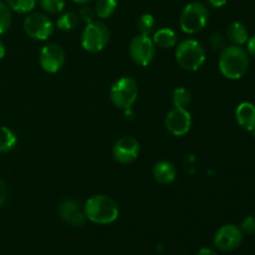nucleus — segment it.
<instances>
[{
  "instance_id": "nucleus-21",
  "label": "nucleus",
  "mask_w": 255,
  "mask_h": 255,
  "mask_svg": "<svg viewBox=\"0 0 255 255\" xmlns=\"http://www.w3.org/2000/svg\"><path fill=\"white\" fill-rule=\"evenodd\" d=\"M5 4L17 14H26L34 10L36 0H5Z\"/></svg>"
},
{
  "instance_id": "nucleus-18",
  "label": "nucleus",
  "mask_w": 255,
  "mask_h": 255,
  "mask_svg": "<svg viewBox=\"0 0 255 255\" xmlns=\"http://www.w3.org/2000/svg\"><path fill=\"white\" fill-rule=\"evenodd\" d=\"M17 137L10 128L0 126V152H9L16 146Z\"/></svg>"
},
{
  "instance_id": "nucleus-12",
  "label": "nucleus",
  "mask_w": 255,
  "mask_h": 255,
  "mask_svg": "<svg viewBox=\"0 0 255 255\" xmlns=\"http://www.w3.org/2000/svg\"><path fill=\"white\" fill-rule=\"evenodd\" d=\"M112 154L119 163H131L139 154L138 141L131 136L122 137L115 143L114 148H112Z\"/></svg>"
},
{
  "instance_id": "nucleus-6",
  "label": "nucleus",
  "mask_w": 255,
  "mask_h": 255,
  "mask_svg": "<svg viewBox=\"0 0 255 255\" xmlns=\"http://www.w3.org/2000/svg\"><path fill=\"white\" fill-rule=\"evenodd\" d=\"M110 41V30L102 21H92L82 31L81 45L86 51L99 52Z\"/></svg>"
},
{
  "instance_id": "nucleus-3",
  "label": "nucleus",
  "mask_w": 255,
  "mask_h": 255,
  "mask_svg": "<svg viewBox=\"0 0 255 255\" xmlns=\"http://www.w3.org/2000/svg\"><path fill=\"white\" fill-rule=\"evenodd\" d=\"M176 60L182 69L187 71H197L206 61V51L197 40H184L177 46Z\"/></svg>"
},
{
  "instance_id": "nucleus-10",
  "label": "nucleus",
  "mask_w": 255,
  "mask_h": 255,
  "mask_svg": "<svg viewBox=\"0 0 255 255\" xmlns=\"http://www.w3.org/2000/svg\"><path fill=\"white\" fill-rule=\"evenodd\" d=\"M40 66L50 74L60 71L65 64V52L57 44H47L41 49L39 55Z\"/></svg>"
},
{
  "instance_id": "nucleus-16",
  "label": "nucleus",
  "mask_w": 255,
  "mask_h": 255,
  "mask_svg": "<svg viewBox=\"0 0 255 255\" xmlns=\"http://www.w3.org/2000/svg\"><path fill=\"white\" fill-rule=\"evenodd\" d=\"M226 36L229 41L233 42L234 45H238V46H242V45L247 44L249 39V32L248 29L246 27V25L242 24L239 21H234L227 27Z\"/></svg>"
},
{
  "instance_id": "nucleus-32",
  "label": "nucleus",
  "mask_w": 255,
  "mask_h": 255,
  "mask_svg": "<svg viewBox=\"0 0 255 255\" xmlns=\"http://www.w3.org/2000/svg\"><path fill=\"white\" fill-rule=\"evenodd\" d=\"M197 255H218L213 249H209V248H202L199 249V252L197 253Z\"/></svg>"
},
{
  "instance_id": "nucleus-1",
  "label": "nucleus",
  "mask_w": 255,
  "mask_h": 255,
  "mask_svg": "<svg viewBox=\"0 0 255 255\" xmlns=\"http://www.w3.org/2000/svg\"><path fill=\"white\" fill-rule=\"evenodd\" d=\"M249 67V55L238 45L226 46L219 57V70L229 80H238L246 75Z\"/></svg>"
},
{
  "instance_id": "nucleus-8",
  "label": "nucleus",
  "mask_w": 255,
  "mask_h": 255,
  "mask_svg": "<svg viewBox=\"0 0 255 255\" xmlns=\"http://www.w3.org/2000/svg\"><path fill=\"white\" fill-rule=\"evenodd\" d=\"M129 55L139 66H148L156 55V45L147 35H137L129 44Z\"/></svg>"
},
{
  "instance_id": "nucleus-19",
  "label": "nucleus",
  "mask_w": 255,
  "mask_h": 255,
  "mask_svg": "<svg viewBox=\"0 0 255 255\" xmlns=\"http://www.w3.org/2000/svg\"><path fill=\"white\" fill-rule=\"evenodd\" d=\"M117 9V0H97L95 5V12L100 19H107Z\"/></svg>"
},
{
  "instance_id": "nucleus-28",
  "label": "nucleus",
  "mask_w": 255,
  "mask_h": 255,
  "mask_svg": "<svg viewBox=\"0 0 255 255\" xmlns=\"http://www.w3.org/2000/svg\"><path fill=\"white\" fill-rule=\"evenodd\" d=\"M95 15H96V12H95L94 9H91L90 6H84L80 10L79 17L86 24H90V22L95 21Z\"/></svg>"
},
{
  "instance_id": "nucleus-11",
  "label": "nucleus",
  "mask_w": 255,
  "mask_h": 255,
  "mask_svg": "<svg viewBox=\"0 0 255 255\" xmlns=\"http://www.w3.org/2000/svg\"><path fill=\"white\" fill-rule=\"evenodd\" d=\"M192 116L187 109L174 107L166 117V127L173 136H184L191 129Z\"/></svg>"
},
{
  "instance_id": "nucleus-25",
  "label": "nucleus",
  "mask_w": 255,
  "mask_h": 255,
  "mask_svg": "<svg viewBox=\"0 0 255 255\" xmlns=\"http://www.w3.org/2000/svg\"><path fill=\"white\" fill-rule=\"evenodd\" d=\"M39 4L49 14H57L64 10L65 0H39Z\"/></svg>"
},
{
  "instance_id": "nucleus-5",
  "label": "nucleus",
  "mask_w": 255,
  "mask_h": 255,
  "mask_svg": "<svg viewBox=\"0 0 255 255\" xmlns=\"http://www.w3.org/2000/svg\"><path fill=\"white\" fill-rule=\"evenodd\" d=\"M112 104L122 110H128L136 102L138 96V87L136 80L132 77H121L112 85L111 92Z\"/></svg>"
},
{
  "instance_id": "nucleus-23",
  "label": "nucleus",
  "mask_w": 255,
  "mask_h": 255,
  "mask_svg": "<svg viewBox=\"0 0 255 255\" xmlns=\"http://www.w3.org/2000/svg\"><path fill=\"white\" fill-rule=\"evenodd\" d=\"M154 25H156V20H154L153 15L151 14H143L137 21V27H138L139 35H147L148 36L151 32H153Z\"/></svg>"
},
{
  "instance_id": "nucleus-7",
  "label": "nucleus",
  "mask_w": 255,
  "mask_h": 255,
  "mask_svg": "<svg viewBox=\"0 0 255 255\" xmlns=\"http://www.w3.org/2000/svg\"><path fill=\"white\" fill-rule=\"evenodd\" d=\"M24 30L27 36L31 39L44 41L49 39L54 32V24L50 17H47V15L41 12H32L24 20Z\"/></svg>"
},
{
  "instance_id": "nucleus-31",
  "label": "nucleus",
  "mask_w": 255,
  "mask_h": 255,
  "mask_svg": "<svg viewBox=\"0 0 255 255\" xmlns=\"http://www.w3.org/2000/svg\"><path fill=\"white\" fill-rule=\"evenodd\" d=\"M227 1H228V0H207V2H208L212 7H214V9H219V7L224 6V5L227 4Z\"/></svg>"
},
{
  "instance_id": "nucleus-17",
  "label": "nucleus",
  "mask_w": 255,
  "mask_h": 255,
  "mask_svg": "<svg viewBox=\"0 0 255 255\" xmlns=\"http://www.w3.org/2000/svg\"><path fill=\"white\" fill-rule=\"evenodd\" d=\"M177 36L176 32L173 31L169 27H162V29L154 31L153 37H152V41L156 46L162 47V49H169V47H173L177 44Z\"/></svg>"
},
{
  "instance_id": "nucleus-26",
  "label": "nucleus",
  "mask_w": 255,
  "mask_h": 255,
  "mask_svg": "<svg viewBox=\"0 0 255 255\" xmlns=\"http://www.w3.org/2000/svg\"><path fill=\"white\" fill-rule=\"evenodd\" d=\"M239 228L242 229L243 233H247V234L255 233V217L253 216L246 217V218L243 219V222H242Z\"/></svg>"
},
{
  "instance_id": "nucleus-34",
  "label": "nucleus",
  "mask_w": 255,
  "mask_h": 255,
  "mask_svg": "<svg viewBox=\"0 0 255 255\" xmlns=\"http://www.w3.org/2000/svg\"><path fill=\"white\" fill-rule=\"evenodd\" d=\"M74 2H76V4H80V5H87L90 4L91 1H94V0H72Z\"/></svg>"
},
{
  "instance_id": "nucleus-13",
  "label": "nucleus",
  "mask_w": 255,
  "mask_h": 255,
  "mask_svg": "<svg viewBox=\"0 0 255 255\" xmlns=\"http://www.w3.org/2000/svg\"><path fill=\"white\" fill-rule=\"evenodd\" d=\"M59 214L65 223L72 227H82L87 219L85 209L75 199L62 201L59 207Z\"/></svg>"
},
{
  "instance_id": "nucleus-22",
  "label": "nucleus",
  "mask_w": 255,
  "mask_h": 255,
  "mask_svg": "<svg viewBox=\"0 0 255 255\" xmlns=\"http://www.w3.org/2000/svg\"><path fill=\"white\" fill-rule=\"evenodd\" d=\"M191 92L184 87H178L174 90L173 95H172V102H173L174 107H178V109H187V106L191 104Z\"/></svg>"
},
{
  "instance_id": "nucleus-2",
  "label": "nucleus",
  "mask_w": 255,
  "mask_h": 255,
  "mask_svg": "<svg viewBox=\"0 0 255 255\" xmlns=\"http://www.w3.org/2000/svg\"><path fill=\"white\" fill-rule=\"evenodd\" d=\"M86 218L95 224H111L119 218L120 209L116 202L109 196L97 194L87 199L84 207Z\"/></svg>"
},
{
  "instance_id": "nucleus-33",
  "label": "nucleus",
  "mask_w": 255,
  "mask_h": 255,
  "mask_svg": "<svg viewBox=\"0 0 255 255\" xmlns=\"http://www.w3.org/2000/svg\"><path fill=\"white\" fill-rule=\"evenodd\" d=\"M4 56H5V45L4 42L0 40V60H1Z\"/></svg>"
},
{
  "instance_id": "nucleus-9",
  "label": "nucleus",
  "mask_w": 255,
  "mask_h": 255,
  "mask_svg": "<svg viewBox=\"0 0 255 255\" xmlns=\"http://www.w3.org/2000/svg\"><path fill=\"white\" fill-rule=\"evenodd\" d=\"M243 242V232L234 224H226L217 231L214 244L219 251L231 252L238 248Z\"/></svg>"
},
{
  "instance_id": "nucleus-27",
  "label": "nucleus",
  "mask_w": 255,
  "mask_h": 255,
  "mask_svg": "<svg viewBox=\"0 0 255 255\" xmlns=\"http://www.w3.org/2000/svg\"><path fill=\"white\" fill-rule=\"evenodd\" d=\"M211 46L213 47L214 50H223L226 47V39L222 34L219 32H214V34L211 35Z\"/></svg>"
},
{
  "instance_id": "nucleus-29",
  "label": "nucleus",
  "mask_w": 255,
  "mask_h": 255,
  "mask_svg": "<svg viewBox=\"0 0 255 255\" xmlns=\"http://www.w3.org/2000/svg\"><path fill=\"white\" fill-rule=\"evenodd\" d=\"M6 197H7L6 184L4 183V181H1V179H0V207L5 203V201H6Z\"/></svg>"
},
{
  "instance_id": "nucleus-15",
  "label": "nucleus",
  "mask_w": 255,
  "mask_h": 255,
  "mask_svg": "<svg viewBox=\"0 0 255 255\" xmlns=\"http://www.w3.org/2000/svg\"><path fill=\"white\" fill-rule=\"evenodd\" d=\"M153 177L161 184L172 183L177 177L176 167L168 161L157 162L153 167Z\"/></svg>"
},
{
  "instance_id": "nucleus-30",
  "label": "nucleus",
  "mask_w": 255,
  "mask_h": 255,
  "mask_svg": "<svg viewBox=\"0 0 255 255\" xmlns=\"http://www.w3.org/2000/svg\"><path fill=\"white\" fill-rule=\"evenodd\" d=\"M247 52L252 56L255 57V35L254 36L249 37L248 41H247Z\"/></svg>"
},
{
  "instance_id": "nucleus-4",
  "label": "nucleus",
  "mask_w": 255,
  "mask_h": 255,
  "mask_svg": "<svg viewBox=\"0 0 255 255\" xmlns=\"http://www.w3.org/2000/svg\"><path fill=\"white\" fill-rule=\"evenodd\" d=\"M209 12L206 5L201 1H192L182 11L179 17L181 29L187 34L201 31L208 22Z\"/></svg>"
},
{
  "instance_id": "nucleus-24",
  "label": "nucleus",
  "mask_w": 255,
  "mask_h": 255,
  "mask_svg": "<svg viewBox=\"0 0 255 255\" xmlns=\"http://www.w3.org/2000/svg\"><path fill=\"white\" fill-rule=\"evenodd\" d=\"M11 25V10L0 0V34H4Z\"/></svg>"
},
{
  "instance_id": "nucleus-14",
  "label": "nucleus",
  "mask_w": 255,
  "mask_h": 255,
  "mask_svg": "<svg viewBox=\"0 0 255 255\" xmlns=\"http://www.w3.org/2000/svg\"><path fill=\"white\" fill-rule=\"evenodd\" d=\"M237 121L239 126L247 131L255 129V105L252 102H242L236 111Z\"/></svg>"
},
{
  "instance_id": "nucleus-20",
  "label": "nucleus",
  "mask_w": 255,
  "mask_h": 255,
  "mask_svg": "<svg viewBox=\"0 0 255 255\" xmlns=\"http://www.w3.org/2000/svg\"><path fill=\"white\" fill-rule=\"evenodd\" d=\"M77 25H79V16L72 11L64 12L56 21V26L62 31H71Z\"/></svg>"
}]
</instances>
